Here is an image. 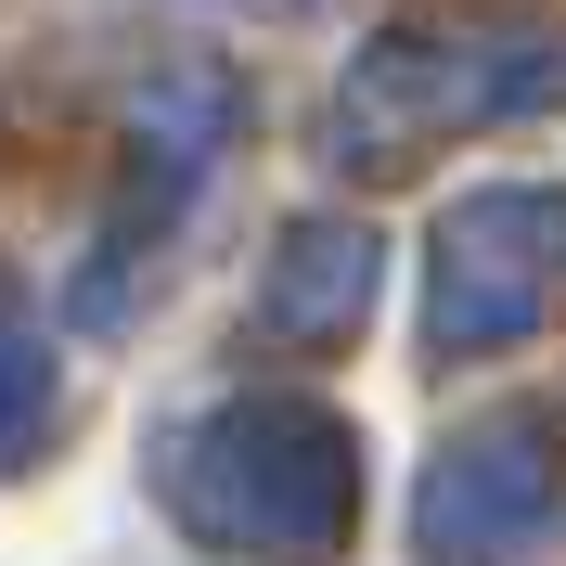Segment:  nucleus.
Here are the masks:
<instances>
[{
	"mask_svg": "<svg viewBox=\"0 0 566 566\" xmlns=\"http://www.w3.org/2000/svg\"><path fill=\"white\" fill-rule=\"evenodd\" d=\"M168 515L207 554H245V566H335L360 528V424L322 412L296 387H245L193 412L155 463Z\"/></svg>",
	"mask_w": 566,
	"mask_h": 566,
	"instance_id": "obj_1",
	"label": "nucleus"
},
{
	"mask_svg": "<svg viewBox=\"0 0 566 566\" xmlns=\"http://www.w3.org/2000/svg\"><path fill=\"white\" fill-rule=\"evenodd\" d=\"M566 104V27H399L335 77V168H412L451 129H502V116Z\"/></svg>",
	"mask_w": 566,
	"mask_h": 566,
	"instance_id": "obj_2",
	"label": "nucleus"
},
{
	"mask_svg": "<svg viewBox=\"0 0 566 566\" xmlns=\"http://www.w3.org/2000/svg\"><path fill=\"white\" fill-rule=\"evenodd\" d=\"M566 541V412L554 399H502L451 424L412 490V554L424 566H528Z\"/></svg>",
	"mask_w": 566,
	"mask_h": 566,
	"instance_id": "obj_3",
	"label": "nucleus"
},
{
	"mask_svg": "<svg viewBox=\"0 0 566 566\" xmlns=\"http://www.w3.org/2000/svg\"><path fill=\"white\" fill-rule=\"evenodd\" d=\"M554 296H566V180H490L438 207L424 232V348L438 360L541 335Z\"/></svg>",
	"mask_w": 566,
	"mask_h": 566,
	"instance_id": "obj_4",
	"label": "nucleus"
},
{
	"mask_svg": "<svg viewBox=\"0 0 566 566\" xmlns=\"http://www.w3.org/2000/svg\"><path fill=\"white\" fill-rule=\"evenodd\" d=\"M219 142H232V91L207 65H168L129 104V168H116V207L91 232V271H77V322H129V283L155 271V245L180 232V207L207 193Z\"/></svg>",
	"mask_w": 566,
	"mask_h": 566,
	"instance_id": "obj_5",
	"label": "nucleus"
},
{
	"mask_svg": "<svg viewBox=\"0 0 566 566\" xmlns=\"http://www.w3.org/2000/svg\"><path fill=\"white\" fill-rule=\"evenodd\" d=\"M374 271H387L374 219H283L245 335H258V348H296V360H310V348H348L360 322H374Z\"/></svg>",
	"mask_w": 566,
	"mask_h": 566,
	"instance_id": "obj_6",
	"label": "nucleus"
},
{
	"mask_svg": "<svg viewBox=\"0 0 566 566\" xmlns=\"http://www.w3.org/2000/svg\"><path fill=\"white\" fill-rule=\"evenodd\" d=\"M65 412V360H52V322L27 310V283L0 271V476H27L39 438Z\"/></svg>",
	"mask_w": 566,
	"mask_h": 566,
	"instance_id": "obj_7",
	"label": "nucleus"
},
{
	"mask_svg": "<svg viewBox=\"0 0 566 566\" xmlns=\"http://www.w3.org/2000/svg\"><path fill=\"white\" fill-rule=\"evenodd\" d=\"M219 13H296V0H219Z\"/></svg>",
	"mask_w": 566,
	"mask_h": 566,
	"instance_id": "obj_8",
	"label": "nucleus"
}]
</instances>
